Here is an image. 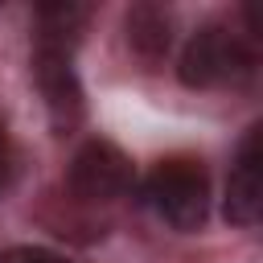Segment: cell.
<instances>
[{
    "instance_id": "7",
    "label": "cell",
    "mask_w": 263,
    "mask_h": 263,
    "mask_svg": "<svg viewBox=\"0 0 263 263\" xmlns=\"http://www.w3.org/2000/svg\"><path fill=\"white\" fill-rule=\"evenodd\" d=\"M0 263H74V259L58 255V251H49V247H8V251L0 255Z\"/></svg>"
},
{
    "instance_id": "1",
    "label": "cell",
    "mask_w": 263,
    "mask_h": 263,
    "mask_svg": "<svg viewBox=\"0 0 263 263\" xmlns=\"http://www.w3.org/2000/svg\"><path fill=\"white\" fill-rule=\"evenodd\" d=\"M255 37L234 33L226 25H205L197 29L177 62V78L193 90H210V86H238L255 74Z\"/></svg>"
},
{
    "instance_id": "3",
    "label": "cell",
    "mask_w": 263,
    "mask_h": 263,
    "mask_svg": "<svg viewBox=\"0 0 263 263\" xmlns=\"http://www.w3.org/2000/svg\"><path fill=\"white\" fill-rule=\"evenodd\" d=\"M66 185L78 201H115L136 185V168H132V160L119 144L95 136L74 152Z\"/></svg>"
},
{
    "instance_id": "5",
    "label": "cell",
    "mask_w": 263,
    "mask_h": 263,
    "mask_svg": "<svg viewBox=\"0 0 263 263\" xmlns=\"http://www.w3.org/2000/svg\"><path fill=\"white\" fill-rule=\"evenodd\" d=\"M33 78H37V90L45 99V111L53 119V127H74L82 119V82H78V70H74V58L66 49H45L37 45L33 53Z\"/></svg>"
},
{
    "instance_id": "2",
    "label": "cell",
    "mask_w": 263,
    "mask_h": 263,
    "mask_svg": "<svg viewBox=\"0 0 263 263\" xmlns=\"http://www.w3.org/2000/svg\"><path fill=\"white\" fill-rule=\"evenodd\" d=\"M144 201L173 230H197L210 218V173L189 156L160 160L144 181Z\"/></svg>"
},
{
    "instance_id": "6",
    "label": "cell",
    "mask_w": 263,
    "mask_h": 263,
    "mask_svg": "<svg viewBox=\"0 0 263 263\" xmlns=\"http://www.w3.org/2000/svg\"><path fill=\"white\" fill-rule=\"evenodd\" d=\"M123 29H127V45L148 62L164 58L173 45V12L160 4H132Z\"/></svg>"
},
{
    "instance_id": "4",
    "label": "cell",
    "mask_w": 263,
    "mask_h": 263,
    "mask_svg": "<svg viewBox=\"0 0 263 263\" xmlns=\"http://www.w3.org/2000/svg\"><path fill=\"white\" fill-rule=\"evenodd\" d=\"M222 214L230 226H255L263 214V132L251 127L234 152V168L226 181V201Z\"/></svg>"
},
{
    "instance_id": "8",
    "label": "cell",
    "mask_w": 263,
    "mask_h": 263,
    "mask_svg": "<svg viewBox=\"0 0 263 263\" xmlns=\"http://www.w3.org/2000/svg\"><path fill=\"white\" fill-rule=\"evenodd\" d=\"M4 173H8V140H4V123H0V185H4Z\"/></svg>"
}]
</instances>
